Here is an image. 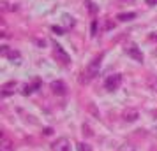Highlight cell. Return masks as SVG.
<instances>
[{
    "instance_id": "6da1fadb",
    "label": "cell",
    "mask_w": 157,
    "mask_h": 151,
    "mask_svg": "<svg viewBox=\"0 0 157 151\" xmlns=\"http://www.w3.org/2000/svg\"><path fill=\"white\" fill-rule=\"evenodd\" d=\"M102 56L104 55H99V56H95L88 63V67H86V70L83 72V77L79 79V83H88V81H92L97 74H99V69H101V62H102Z\"/></svg>"
},
{
    "instance_id": "7a4b0ae2",
    "label": "cell",
    "mask_w": 157,
    "mask_h": 151,
    "mask_svg": "<svg viewBox=\"0 0 157 151\" xmlns=\"http://www.w3.org/2000/svg\"><path fill=\"white\" fill-rule=\"evenodd\" d=\"M53 55H55V58H57V62H60L62 65L71 63V56L67 55V51H65L60 44H55V46H53Z\"/></svg>"
},
{
    "instance_id": "3957f363",
    "label": "cell",
    "mask_w": 157,
    "mask_h": 151,
    "mask_svg": "<svg viewBox=\"0 0 157 151\" xmlns=\"http://www.w3.org/2000/svg\"><path fill=\"white\" fill-rule=\"evenodd\" d=\"M122 84V74H113V76H108V79L104 81V88L108 92H115L118 90Z\"/></svg>"
},
{
    "instance_id": "277c9868",
    "label": "cell",
    "mask_w": 157,
    "mask_h": 151,
    "mask_svg": "<svg viewBox=\"0 0 157 151\" xmlns=\"http://www.w3.org/2000/svg\"><path fill=\"white\" fill-rule=\"evenodd\" d=\"M0 55H2V56H6V58H9V60H11L13 63H16V65L21 63V55H20L18 51L9 49L7 46H2V48H0Z\"/></svg>"
},
{
    "instance_id": "5b68a950",
    "label": "cell",
    "mask_w": 157,
    "mask_h": 151,
    "mask_svg": "<svg viewBox=\"0 0 157 151\" xmlns=\"http://www.w3.org/2000/svg\"><path fill=\"white\" fill-rule=\"evenodd\" d=\"M125 53H127V56H131L134 62H140V63L143 62V53L136 44H129L127 48H125Z\"/></svg>"
},
{
    "instance_id": "8992f818",
    "label": "cell",
    "mask_w": 157,
    "mask_h": 151,
    "mask_svg": "<svg viewBox=\"0 0 157 151\" xmlns=\"http://www.w3.org/2000/svg\"><path fill=\"white\" fill-rule=\"evenodd\" d=\"M53 151H71V142H69V139H65V137L57 139V141L53 142Z\"/></svg>"
},
{
    "instance_id": "52a82bcc",
    "label": "cell",
    "mask_w": 157,
    "mask_h": 151,
    "mask_svg": "<svg viewBox=\"0 0 157 151\" xmlns=\"http://www.w3.org/2000/svg\"><path fill=\"white\" fill-rule=\"evenodd\" d=\"M50 88H51V92H53L55 95H65L67 93V86H65L62 81H53Z\"/></svg>"
},
{
    "instance_id": "ba28073f",
    "label": "cell",
    "mask_w": 157,
    "mask_h": 151,
    "mask_svg": "<svg viewBox=\"0 0 157 151\" xmlns=\"http://www.w3.org/2000/svg\"><path fill=\"white\" fill-rule=\"evenodd\" d=\"M16 90V81H9V83H6L4 86H2V95L4 97H9V95H13Z\"/></svg>"
},
{
    "instance_id": "9c48e42d",
    "label": "cell",
    "mask_w": 157,
    "mask_h": 151,
    "mask_svg": "<svg viewBox=\"0 0 157 151\" xmlns=\"http://www.w3.org/2000/svg\"><path fill=\"white\" fill-rule=\"evenodd\" d=\"M37 88H41V81H34L32 84H25L21 93H23V95H30L32 92H36Z\"/></svg>"
},
{
    "instance_id": "30bf717a",
    "label": "cell",
    "mask_w": 157,
    "mask_h": 151,
    "mask_svg": "<svg viewBox=\"0 0 157 151\" xmlns=\"http://www.w3.org/2000/svg\"><path fill=\"white\" fill-rule=\"evenodd\" d=\"M124 120L125 121H136L138 120V111H132V109H129L124 113Z\"/></svg>"
},
{
    "instance_id": "8fae6325",
    "label": "cell",
    "mask_w": 157,
    "mask_h": 151,
    "mask_svg": "<svg viewBox=\"0 0 157 151\" xmlns=\"http://www.w3.org/2000/svg\"><path fill=\"white\" fill-rule=\"evenodd\" d=\"M134 18H136V13H122V14L117 16V20H120V21H131Z\"/></svg>"
},
{
    "instance_id": "7c38bea8",
    "label": "cell",
    "mask_w": 157,
    "mask_h": 151,
    "mask_svg": "<svg viewBox=\"0 0 157 151\" xmlns=\"http://www.w3.org/2000/svg\"><path fill=\"white\" fill-rule=\"evenodd\" d=\"M0 151H14V146H13V142H11V141L4 139V141H2V144H0Z\"/></svg>"
},
{
    "instance_id": "4fadbf2b",
    "label": "cell",
    "mask_w": 157,
    "mask_h": 151,
    "mask_svg": "<svg viewBox=\"0 0 157 151\" xmlns=\"http://www.w3.org/2000/svg\"><path fill=\"white\" fill-rule=\"evenodd\" d=\"M85 5L88 7V11H90L92 14H95V13H97V7H95V4H94L92 0H85Z\"/></svg>"
},
{
    "instance_id": "5bb4252c",
    "label": "cell",
    "mask_w": 157,
    "mask_h": 151,
    "mask_svg": "<svg viewBox=\"0 0 157 151\" xmlns=\"http://www.w3.org/2000/svg\"><path fill=\"white\" fill-rule=\"evenodd\" d=\"M62 20H64V23H65V27H67V28H69V27H74V20H72L71 16L64 14V18H62Z\"/></svg>"
},
{
    "instance_id": "9a60e30c",
    "label": "cell",
    "mask_w": 157,
    "mask_h": 151,
    "mask_svg": "<svg viewBox=\"0 0 157 151\" xmlns=\"http://www.w3.org/2000/svg\"><path fill=\"white\" fill-rule=\"evenodd\" d=\"M78 151H92V148H90L88 144H85V142H79L78 144Z\"/></svg>"
},
{
    "instance_id": "2e32d148",
    "label": "cell",
    "mask_w": 157,
    "mask_h": 151,
    "mask_svg": "<svg viewBox=\"0 0 157 151\" xmlns=\"http://www.w3.org/2000/svg\"><path fill=\"white\" fill-rule=\"evenodd\" d=\"M120 151H136V149H134V146H131V144H124L120 148Z\"/></svg>"
},
{
    "instance_id": "e0dca14e",
    "label": "cell",
    "mask_w": 157,
    "mask_h": 151,
    "mask_svg": "<svg viewBox=\"0 0 157 151\" xmlns=\"http://www.w3.org/2000/svg\"><path fill=\"white\" fill-rule=\"evenodd\" d=\"M92 35H97V21L92 23Z\"/></svg>"
},
{
    "instance_id": "ac0fdd59",
    "label": "cell",
    "mask_w": 157,
    "mask_h": 151,
    "mask_svg": "<svg viewBox=\"0 0 157 151\" xmlns=\"http://www.w3.org/2000/svg\"><path fill=\"white\" fill-rule=\"evenodd\" d=\"M51 30H53L55 34H58V35H62V32H64V30L60 28V27H53V28H51Z\"/></svg>"
},
{
    "instance_id": "d6986e66",
    "label": "cell",
    "mask_w": 157,
    "mask_h": 151,
    "mask_svg": "<svg viewBox=\"0 0 157 151\" xmlns=\"http://www.w3.org/2000/svg\"><path fill=\"white\" fill-rule=\"evenodd\" d=\"M145 2H147L148 5H155V4H157V0H145Z\"/></svg>"
},
{
    "instance_id": "ffe728a7",
    "label": "cell",
    "mask_w": 157,
    "mask_h": 151,
    "mask_svg": "<svg viewBox=\"0 0 157 151\" xmlns=\"http://www.w3.org/2000/svg\"><path fill=\"white\" fill-rule=\"evenodd\" d=\"M150 39H154V41H157V34H154V35H150Z\"/></svg>"
},
{
    "instance_id": "44dd1931",
    "label": "cell",
    "mask_w": 157,
    "mask_h": 151,
    "mask_svg": "<svg viewBox=\"0 0 157 151\" xmlns=\"http://www.w3.org/2000/svg\"><path fill=\"white\" fill-rule=\"evenodd\" d=\"M155 84H157V77H155V81H154V86H155Z\"/></svg>"
}]
</instances>
